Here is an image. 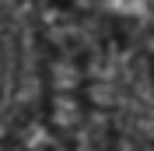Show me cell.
<instances>
[{"label":"cell","instance_id":"obj_1","mask_svg":"<svg viewBox=\"0 0 154 151\" xmlns=\"http://www.w3.org/2000/svg\"><path fill=\"white\" fill-rule=\"evenodd\" d=\"M0 151H25V148H21L18 141H4V144H0Z\"/></svg>","mask_w":154,"mask_h":151}]
</instances>
